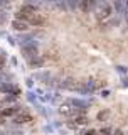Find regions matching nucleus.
Wrapping results in <instances>:
<instances>
[{
	"instance_id": "f257e3e1",
	"label": "nucleus",
	"mask_w": 128,
	"mask_h": 135,
	"mask_svg": "<svg viewBox=\"0 0 128 135\" xmlns=\"http://www.w3.org/2000/svg\"><path fill=\"white\" fill-rule=\"evenodd\" d=\"M111 15H113V5H111V2H108V0H98V5L95 8V17L98 20H108V19H111Z\"/></svg>"
},
{
	"instance_id": "f03ea898",
	"label": "nucleus",
	"mask_w": 128,
	"mask_h": 135,
	"mask_svg": "<svg viewBox=\"0 0 128 135\" xmlns=\"http://www.w3.org/2000/svg\"><path fill=\"white\" fill-rule=\"evenodd\" d=\"M34 14H37V7L32 5V3H25V5H22L19 8V12L15 14V19L25 20V22L29 24V19H31Z\"/></svg>"
},
{
	"instance_id": "7ed1b4c3",
	"label": "nucleus",
	"mask_w": 128,
	"mask_h": 135,
	"mask_svg": "<svg viewBox=\"0 0 128 135\" xmlns=\"http://www.w3.org/2000/svg\"><path fill=\"white\" fill-rule=\"evenodd\" d=\"M59 113H61V115H64V117H71V118H74V117H78L81 112L71 103V100H66L64 103H61V107H59Z\"/></svg>"
},
{
	"instance_id": "20e7f679",
	"label": "nucleus",
	"mask_w": 128,
	"mask_h": 135,
	"mask_svg": "<svg viewBox=\"0 0 128 135\" xmlns=\"http://www.w3.org/2000/svg\"><path fill=\"white\" fill-rule=\"evenodd\" d=\"M20 49H22V54L24 57L27 59H32L36 56H39V51H37V44H27V46H20Z\"/></svg>"
},
{
	"instance_id": "39448f33",
	"label": "nucleus",
	"mask_w": 128,
	"mask_h": 135,
	"mask_svg": "<svg viewBox=\"0 0 128 135\" xmlns=\"http://www.w3.org/2000/svg\"><path fill=\"white\" fill-rule=\"evenodd\" d=\"M32 120H34V117L29 112H25V110H19L14 115V123H29Z\"/></svg>"
},
{
	"instance_id": "423d86ee",
	"label": "nucleus",
	"mask_w": 128,
	"mask_h": 135,
	"mask_svg": "<svg viewBox=\"0 0 128 135\" xmlns=\"http://www.w3.org/2000/svg\"><path fill=\"white\" fill-rule=\"evenodd\" d=\"M78 86H79V83L76 81V79H72V78H66L64 81L59 83V88H62V90H69V91H78Z\"/></svg>"
},
{
	"instance_id": "0eeeda50",
	"label": "nucleus",
	"mask_w": 128,
	"mask_h": 135,
	"mask_svg": "<svg viewBox=\"0 0 128 135\" xmlns=\"http://www.w3.org/2000/svg\"><path fill=\"white\" fill-rule=\"evenodd\" d=\"M0 91L7 93V95H19L20 93V90L15 86V84H12V83H2L0 84Z\"/></svg>"
},
{
	"instance_id": "6e6552de",
	"label": "nucleus",
	"mask_w": 128,
	"mask_h": 135,
	"mask_svg": "<svg viewBox=\"0 0 128 135\" xmlns=\"http://www.w3.org/2000/svg\"><path fill=\"white\" fill-rule=\"evenodd\" d=\"M46 22H47V19H46V15H42V14H34L31 19H29V24L31 25H36V27H39V25H44Z\"/></svg>"
},
{
	"instance_id": "1a4fd4ad",
	"label": "nucleus",
	"mask_w": 128,
	"mask_h": 135,
	"mask_svg": "<svg viewBox=\"0 0 128 135\" xmlns=\"http://www.w3.org/2000/svg\"><path fill=\"white\" fill-rule=\"evenodd\" d=\"M98 5V0H83V3H81V10L84 12V14H89L91 10H95Z\"/></svg>"
},
{
	"instance_id": "9d476101",
	"label": "nucleus",
	"mask_w": 128,
	"mask_h": 135,
	"mask_svg": "<svg viewBox=\"0 0 128 135\" xmlns=\"http://www.w3.org/2000/svg\"><path fill=\"white\" fill-rule=\"evenodd\" d=\"M12 27L15 29V31H19V32H25L29 29V24L25 22V20H20V19H14L12 20Z\"/></svg>"
},
{
	"instance_id": "9b49d317",
	"label": "nucleus",
	"mask_w": 128,
	"mask_h": 135,
	"mask_svg": "<svg viewBox=\"0 0 128 135\" xmlns=\"http://www.w3.org/2000/svg\"><path fill=\"white\" fill-rule=\"evenodd\" d=\"M125 2H126V0H111L113 10L116 12V15H123V8H125Z\"/></svg>"
},
{
	"instance_id": "f8f14e48",
	"label": "nucleus",
	"mask_w": 128,
	"mask_h": 135,
	"mask_svg": "<svg viewBox=\"0 0 128 135\" xmlns=\"http://www.w3.org/2000/svg\"><path fill=\"white\" fill-rule=\"evenodd\" d=\"M71 103L74 105V107L78 108L81 113H84V112H86V108H88V103H86V101H83V100H76V98H72V100H71Z\"/></svg>"
},
{
	"instance_id": "ddd939ff",
	"label": "nucleus",
	"mask_w": 128,
	"mask_h": 135,
	"mask_svg": "<svg viewBox=\"0 0 128 135\" xmlns=\"http://www.w3.org/2000/svg\"><path fill=\"white\" fill-rule=\"evenodd\" d=\"M42 64H44V59H42L41 56H36V57H32V59H29V66L31 68H42Z\"/></svg>"
},
{
	"instance_id": "4468645a",
	"label": "nucleus",
	"mask_w": 128,
	"mask_h": 135,
	"mask_svg": "<svg viewBox=\"0 0 128 135\" xmlns=\"http://www.w3.org/2000/svg\"><path fill=\"white\" fill-rule=\"evenodd\" d=\"M19 110H20L19 107H10V108H3L2 112H0V115H2V117H14L15 113L19 112Z\"/></svg>"
},
{
	"instance_id": "2eb2a0df",
	"label": "nucleus",
	"mask_w": 128,
	"mask_h": 135,
	"mask_svg": "<svg viewBox=\"0 0 128 135\" xmlns=\"http://www.w3.org/2000/svg\"><path fill=\"white\" fill-rule=\"evenodd\" d=\"M66 3H67V8H69V10H76V8L81 7L83 0H66Z\"/></svg>"
},
{
	"instance_id": "dca6fc26",
	"label": "nucleus",
	"mask_w": 128,
	"mask_h": 135,
	"mask_svg": "<svg viewBox=\"0 0 128 135\" xmlns=\"http://www.w3.org/2000/svg\"><path fill=\"white\" fill-rule=\"evenodd\" d=\"M88 123V118H86V115L84 113H79L78 117H74V125L78 127V125H86Z\"/></svg>"
},
{
	"instance_id": "f3484780",
	"label": "nucleus",
	"mask_w": 128,
	"mask_h": 135,
	"mask_svg": "<svg viewBox=\"0 0 128 135\" xmlns=\"http://www.w3.org/2000/svg\"><path fill=\"white\" fill-rule=\"evenodd\" d=\"M36 78H37V79H42L44 83H49L51 74H49V73H37V74H36Z\"/></svg>"
},
{
	"instance_id": "a211bd4d",
	"label": "nucleus",
	"mask_w": 128,
	"mask_h": 135,
	"mask_svg": "<svg viewBox=\"0 0 128 135\" xmlns=\"http://www.w3.org/2000/svg\"><path fill=\"white\" fill-rule=\"evenodd\" d=\"M108 117H110V112H108V110H105V112H100V113H98V122H105Z\"/></svg>"
},
{
	"instance_id": "6ab92c4d",
	"label": "nucleus",
	"mask_w": 128,
	"mask_h": 135,
	"mask_svg": "<svg viewBox=\"0 0 128 135\" xmlns=\"http://www.w3.org/2000/svg\"><path fill=\"white\" fill-rule=\"evenodd\" d=\"M5 62H7V56H5L3 51H0V71L5 68Z\"/></svg>"
},
{
	"instance_id": "aec40b11",
	"label": "nucleus",
	"mask_w": 128,
	"mask_h": 135,
	"mask_svg": "<svg viewBox=\"0 0 128 135\" xmlns=\"http://www.w3.org/2000/svg\"><path fill=\"white\" fill-rule=\"evenodd\" d=\"M113 132L115 130L113 128H110V127H106V128H103V130H100L96 135H113Z\"/></svg>"
},
{
	"instance_id": "412c9836",
	"label": "nucleus",
	"mask_w": 128,
	"mask_h": 135,
	"mask_svg": "<svg viewBox=\"0 0 128 135\" xmlns=\"http://www.w3.org/2000/svg\"><path fill=\"white\" fill-rule=\"evenodd\" d=\"M116 71H118L121 76H126V74H128V68H126V66H116Z\"/></svg>"
},
{
	"instance_id": "4be33fe9",
	"label": "nucleus",
	"mask_w": 128,
	"mask_h": 135,
	"mask_svg": "<svg viewBox=\"0 0 128 135\" xmlns=\"http://www.w3.org/2000/svg\"><path fill=\"white\" fill-rule=\"evenodd\" d=\"M8 79H10V74H7V73L0 74V84H2V83H8Z\"/></svg>"
},
{
	"instance_id": "5701e85b",
	"label": "nucleus",
	"mask_w": 128,
	"mask_h": 135,
	"mask_svg": "<svg viewBox=\"0 0 128 135\" xmlns=\"http://www.w3.org/2000/svg\"><path fill=\"white\" fill-rule=\"evenodd\" d=\"M123 19H125V22L128 25V0L125 2V8H123Z\"/></svg>"
},
{
	"instance_id": "b1692460",
	"label": "nucleus",
	"mask_w": 128,
	"mask_h": 135,
	"mask_svg": "<svg viewBox=\"0 0 128 135\" xmlns=\"http://www.w3.org/2000/svg\"><path fill=\"white\" fill-rule=\"evenodd\" d=\"M121 84H123L125 88H128V74H126V76H121Z\"/></svg>"
},
{
	"instance_id": "393cba45",
	"label": "nucleus",
	"mask_w": 128,
	"mask_h": 135,
	"mask_svg": "<svg viewBox=\"0 0 128 135\" xmlns=\"http://www.w3.org/2000/svg\"><path fill=\"white\" fill-rule=\"evenodd\" d=\"M7 20V15H5V12H2L0 10V24H3Z\"/></svg>"
},
{
	"instance_id": "a878e982",
	"label": "nucleus",
	"mask_w": 128,
	"mask_h": 135,
	"mask_svg": "<svg viewBox=\"0 0 128 135\" xmlns=\"http://www.w3.org/2000/svg\"><path fill=\"white\" fill-rule=\"evenodd\" d=\"M17 100V95H8L5 96V101H15Z\"/></svg>"
},
{
	"instance_id": "bb28decb",
	"label": "nucleus",
	"mask_w": 128,
	"mask_h": 135,
	"mask_svg": "<svg viewBox=\"0 0 128 135\" xmlns=\"http://www.w3.org/2000/svg\"><path fill=\"white\" fill-rule=\"evenodd\" d=\"M25 83H27V86H29V88H32V86H34V79H32V78H27V81H25Z\"/></svg>"
},
{
	"instance_id": "cd10ccee",
	"label": "nucleus",
	"mask_w": 128,
	"mask_h": 135,
	"mask_svg": "<svg viewBox=\"0 0 128 135\" xmlns=\"http://www.w3.org/2000/svg\"><path fill=\"white\" fill-rule=\"evenodd\" d=\"M101 96H103V98H106V96H110V91H108V90L101 91Z\"/></svg>"
},
{
	"instance_id": "c85d7f7f",
	"label": "nucleus",
	"mask_w": 128,
	"mask_h": 135,
	"mask_svg": "<svg viewBox=\"0 0 128 135\" xmlns=\"http://www.w3.org/2000/svg\"><path fill=\"white\" fill-rule=\"evenodd\" d=\"M98 132H96V130H88V132H86V135H96Z\"/></svg>"
},
{
	"instance_id": "c756f323",
	"label": "nucleus",
	"mask_w": 128,
	"mask_h": 135,
	"mask_svg": "<svg viewBox=\"0 0 128 135\" xmlns=\"http://www.w3.org/2000/svg\"><path fill=\"white\" fill-rule=\"evenodd\" d=\"M113 135H125V133H123L121 130H115V132H113Z\"/></svg>"
},
{
	"instance_id": "7c9ffc66",
	"label": "nucleus",
	"mask_w": 128,
	"mask_h": 135,
	"mask_svg": "<svg viewBox=\"0 0 128 135\" xmlns=\"http://www.w3.org/2000/svg\"><path fill=\"white\" fill-rule=\"evenodd\" d=\"M7 3H8V0H0V5H3V7H5Z\"/></svg>"
},
{
	"instance_id": "2f4dec72",
	"label": "nucleus",
	"mask_w": 128,
	"mask_h": 135,
	"mask_svg": "<svg viewBox=\"0 0 128 135\" xmlns=\"http://www.w3.org/2000/svg\"><path fill=\"white\" fill-rule=\"evenodd\" d=\"M46 2H51V3H57V2H61V0H46Z\"/></svg>"
},
{
	"instance_id": "473e14b6",
	"label": "nucleus",
	"mask_w": 128,
	"mask_h": 135,
	"mask_svg": "<svg viewBox=\"0 0 128 135\" xmlns=\"http://www.w3.org/2000/svg\"><path fill=\"white\" fill-rule=\"evenodd\" d=\"M3 123V118H2V115H0V125H2Z\"/></svg>"
},
{
	"instance_id": "72a5a7b5",
	"label": "nucleus",
	"mask_w": 128,
	"mask_h": 135,
	"mask_svg": "<svg viewBox=\"0 0 128 135\" xmlns=\"http://www.w3.org/2000/svg\"><path fill=\"white\" fill-rule=\"evenodd\" d=\"M0 135H7V133H5V132H0Z\"/></svg>"
},
{
	"instance_id": "f704fd0d",
	"label": "nucleus",
	"mask_w": 128,
	"mask_h": 135,
	"mask_svg": "<svg viewBox=\"0 0 128 135\" xmlns=\"http://www.w3.org/2000/svg\"><path fill=\"white\" fill-rule=\"evenodd\" d=\"M8 2H10V0H8Z\"/></svg>"
}]
</instances>
